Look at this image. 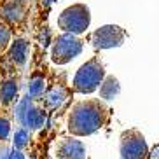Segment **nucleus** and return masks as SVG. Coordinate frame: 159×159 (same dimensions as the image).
<instances>
[{
	"instance_id": "4",
	"label": "nucleus",
	"mask_w": 159,
	"mask_h": 159,
	"mask_svg": "<svg viewBox=\"0 0 159 159\" xmlns=\"http://www.w3.org/2000/svg\"><path fill=\"white\" fill-rule=\"evenodd\" d=\"M82 51V40L75 37V33H63L54 40L51 51V60L56 65H65L72 61L75 56H79Z\"/></svg>"
},
{
	"instance_id": "6",
	"label": "nucleus",
	"mask_w": 159,
	"mask_h": 159,
	"mask_svg": "<svg viewBox=\"0 0 159 159\" xmlns=\"http://www.w3.org/2000/svg\"><path fill=\"white\" fill-rule=\"evenodd\" d=\"M126 39V30L117 25H105L91 33V44L94 49H110L122 46Z\"/></svg>"
},
{
	"instance_id": "14",
	"label": "nucleus",
	"mask_w": 159,
	"mask_h": 159,
	"mask_svg": "<svg viewBox=\"0 0 159 159\" xmlns=\"http://www.w3.org/2000/svg\"><path fill=\"white\" fill-rule=\"evenodd\" d=\"M46 89V82H44L42 77H33L28 84V93L30 96H40Z\"/></svg>"
},
{
	"instance_id": "5",
	"label": "nucleus",
	"mask_w": 159,
	"mask_h": 159,
	"mask_svg": "<svg viewBox=\"0 0 159 159\" xmlns=\"http://www.w3.org/2000/svg\"><path fill=\"white\" fill-rule=\"evenodd\" d=\"M147 143L140 131L129 129L121 135V159H147Z\"/></svg>"
},
{
	"instance_id": "10",
	"label": "nucleus",
	"mask_w": 159,
	"mask_h": 159,
	"mask_svg": "<svg viewBox=\"0 0 159 159\" xmlns=\"http://www.w3.org/2000/svg\"><path fill=\"white\" fill-rule=\"evenodd\" d=\"M119 91H121V86H119V80L116 79V77H107V79L102 82V86H100V96H102L103 100H114L119 94Z\"/></svg>"
},
{
	"instance_id": "13",
	"label": "nucleus",
	"mask_w": 159,
	"mask_h": 159,
	"mask_svg": "<svg viewBox=\"0 0 159 159\" xmlns=\"http://www.w3.org/2000/svg\"><path fill=\"white\" fill-rule=\"evenodd\" d=\"M65 98H66L65 89H63V88H54L51 93L47 94L46 103H47V107H49V108H56V107H60L61 103L65 102Z\"/></svg>"
},
{
	"instance_id": "15",
	"label": "nucleus",
	"mask_w": 159,
	"mask_h": 159,
	"mask_svg": "<svg viewBox=\"0 0 159 159\" xmlns=\"http://www.w3.org/2000/svg\"><path fill=\"white\" fill-rule=\"evenodd\" d=\"M11 40V30L4 23H0V51H4Z\"/></svg>"
},
{
	"instance_id": "16",
	"label": "nucleus",
	"mask_w": 159,
	"mask_h": 159,
	"mask_svg": "<svg viewBox=\"0 0 159 159\" xmlns=\"http://www.w3.org/2000/svg\"><path fill=\"white\" fill-rule=\"evenodd\" d=\"M26 142H28V131L26 129H18L14 135V145L16 149H21V147H25L26 145Z\"/></svg>"
},
{
	"instance_id": "2",
	"label": "nucleus",
	"mask_w": 159,
	"mask_h": 159,
	"mask_svg": "<svg viewBox=\"0 0 159 159\" xmlns=\"http://www.w3.org/2000/svg\"><path fill=\"white\" fill-rule=\"evenodd\" d=\"M103 77H105L103 65L100 63V60L93 58L77 70V74L74 77V89L77 93L89 94L96 91V88L103 82Z\"/></svg>"
},
{
	"instance_id": "12",
	"label": "nucleus",
	"mask_w": 159,
	"mask_h": 159,
	"mask_svg": "<svg viewBox=\"0 0 159 159\" xmlns=\"http://www.w3.org/2000/svg\"><path fill=\"white\" fill-rule=\"evenodd\" d=\"M16 91H18V84L16 80H5L2 84V89H0V102L4 105H9L16 96Z\"/></svg>"
},
{
	"instance_id": "17",
	"label": "nucleus",
	"mask_w": 159,
	"mask_h": 159,
	"mask_svg": "<svg viewBox=\"0 0 159 159\" xmlns=\"http://www.w3.org/2000/svg\"><path fill=\"white\" fill-rule=\"evenodd\" d=\"M9 131H11V124L5 117H0V140H5L9 136Z\"/></svg>"
},
{
	"instance_id": "7",
	"label": "nucleus",
	"mask_w": 159,
	"mask_h": 159,
	"mask_svg": "<svg viewBox=\"0 0 159 159\" xmlns=\"http://www.w3.org/2000/svg\"><path fill=\"white\" fill-rule=\"evenodd\" d=\"M16 116H18V121L23 126L33 128V129L44 126V122H46V112L35 107L30 98H25L23 102L19 103L18 110H16Z\"/></svg>"
},
{
	"instance_id": "19",
	"label": "nucleus",
	"mask_w": 159,
	"mask_h": 159,
	"mask_svg": "<svg viewBox=\"0 0 159 159\" xmlns=\"http://www.w3.org/2000/svg\"><path fill=\"white\" fill-rule=\"evenodd\" d=\"M9 159H25V156L21 154V152H19V150H12V152H11L9 154Z\"/></svg>"
},
{
	"instance_id": "18",
	"label": "nucleus",
	"mask_w": 159,
	"mask_h": 159,
	"mask_svg": "<svg viewBox=\"0 0 159 159\" xmlns=\"http://www.w3.org/2000/svg\"><path fill=\"white\" fill-rule=\"evenodd\" d=\"M147 159H159V143L150 150V154H149V157H147Z\"/></svg>"
},
{
	"instance_id": "11",
	"label": "nucleus",
	"mask_w": 159,
	"mask_h": 159,
	"mask_svg": "<svg viewBox=\"0 0 159 159\" xmlns=\"http://www.w3.org/2000/svg\"><path fill=\"white\" fill-rule=\"evenodd\" d=\"M26 51H28V44H26V40H23V39H16L14 42H12V46H11L9 56H11V60L14 61L16 65H23L25 61H26Z\"/></svg>"
},
{
	"instance_id": "1",
	"label": "nucleus",
	"mask_w": 159,
	"mask_h": 159,
	"mask_svg": "<svg viewBox=\"0 0 159 159\" xmlns=\"http://www.w3.org/2000/svg\"><path fill=\"white\" fill-rule=\"evenodd\" d=\"M107 114V108L98 100L79 102L70 112L68 129L75 136H88L105 124Z\"/></svg>"
},
{
	"instance_id": "9",
	"label": "nucleus",
	"mask_w": 159,
	"mask_h": 159,
	"mask_svg": "<svg viewBox=\"0 0 159 159\" xmlns=\"http://www.w3.org/2000/svg\"><path fill=\"white\" fill-rule=\"evenodd\" d=\"M23 7L18 0H7L4 5H2V18H5L7 21H12V23H18L23 18Z\"/></svg>"
},
{
	"instance_id": "3",
	"label": "nucleus",
	"mask_w": 159,
	"mask_h": 159,
	"mask_svg": "<svg viewBox=\"0 0 159 159\" xmlns=\"http://www.w3.org/2000/svg\"><path fill=\"white\" fill-rule=\"evenodd\" d=\"M91 16H89V9L84 4H75L72 7H66L58 18V26L63 32L68 33H82L89 26Z\"/></svg>"
},
{
	"instance_id": "8",
	"label": "nucleus",
	"mask_w": 159,
	"mask_h": 159,
	"mask_svg": "<svg viewBox=\"0 0 159 159\" xmlns=\"http://www.w3.org/2000/svg\"><path fill=\"white\" fill-rule=\"evenodd\" d=\"M58 159H86V147L80 140L61 138L56 147Z\"/></svg>"
}]
</instances>
